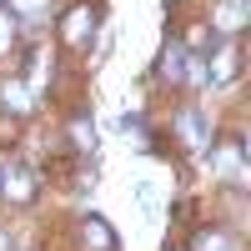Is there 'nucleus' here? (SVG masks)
<instances>
[{
	"label": "nucleus",
	"instance_id": "f257e3e1",
	"mask_svg": "<svg viewBox=\"0 0 251 251\" xmlns=\"http://www.w3.org/2000/svg\"><path fill=\"white\" fill-rule=\"evenodd\" d=\"M91 40H96V10H91V5H75V10L60 15V46L91 50Z\"/></svg>",
	"mask_w": 251,
	"mask_h": 251
},
{
	"label": "nucleus",
	"instance_id": "f03ea898",
	"mask_svg": "<svg viewBox=\"0 0 251 251\" xmlns=\"http://www.w3.org/2000/svg\"><path fill=\"white\" fill-rule=\"evenodd\" d=\"M80 241H86V251H121V241L106 226V216H86L80 221Z\"/></svg>",
	"mask_w": 251,
	"mask_h": 251
},
{
	"label": "nucleus",
	"instance_id": "39448f33",
	"mask_svg": "<svg viewBox=\"0 0 251 251\" xmlns=\"http://www.w3.org/2000/svg\"><path fill=\"white\" fill-rule=\"evenodd\" d=\"M186 46H191V55L211 50V46H216V30H211V20H191V25H186Z\"/></svg>",
	"mask_w": 251,
	"mask_h": 251
},
{
	"label": "nucleus",
	"instance_id": "423d86ee",
	"mask_svg": "<svg viewBox=\"0 0 251 251\" xmlns=\"http://www.w3.org/2000/svg\"><path fill=\"white\" fill-rule=\"evenodd\" d=\"M196 251H231V236H226V231H201Z\"/></svg>",
	"mask_w": 251,
	"mask_h": 251
},
{
	"label": "nucleus",
	"instance_id": "0eeeda50",
	"mask_svg": "<svg viewBox=\"0 0 251 251\" xmlns=\"http://www.w3.org/2000/svg\"><path fill=\"white\" fill-rule=\"evenodd\" d=\"M10 46H15V20L0 15V55H10Z\"/></svg>",
	"mask_w": 251,
	"mask_h": 251
},
{
	"label": "nucleus",
	"instance_id": "7ed1b4c3",
	"mask_svg": "<svg viewBox=\"0 0 251 251\" xmlns=\"http://www.w3.org/2000/svg\"><path fill=\"white\" fill-rule=\"evenodd\" d=\"M176 131L186 136V146H196V151H206V146H216V141H211V131H206V121H201V111H196V106H186V111H181Z\"/></svg>",
	"mask_w": 251,
	"mask_h": 251
},
{
	"label": "nucleus",
	"instance_id": "20e7f679",
	"mask_svg": "<svg viewBox=\"0 0 251 251\" xmlns=\"http://www.w3.org/2000/svg\"><path fill=\"white\" fill-rule=\"evenodd\" d=\"M236 71H241V50L236 46H221L216 50V66L206 71V80H211V86H226V80H236Z\"/></svg>",
	"mask_w": 251,
	"mask_h": 251
}]
</instances>
